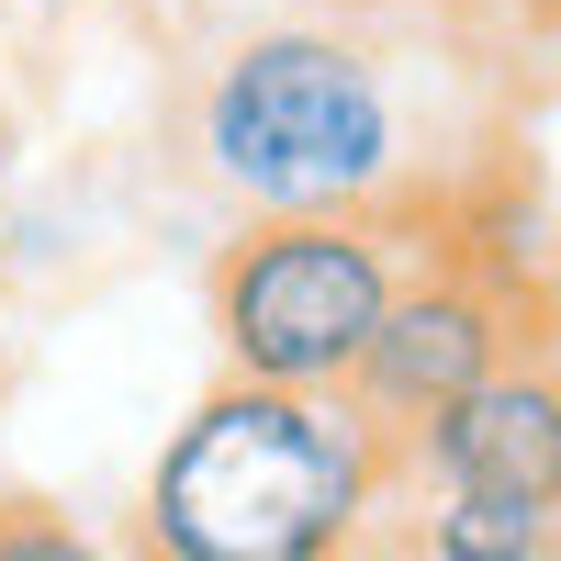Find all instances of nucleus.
Here are the masks:
<instances>
[{
    "label": "nucleus",
    "mask_w": 561,
    "mask_h": 561,
    "mask_svg": "<svg viewBox=\"0 0 561 561\" xmlns=\"http://www.w3.org/2000/svg\"><path fill=\"white\" fill-rule=\"evenodd\" d=\"M0 147H12V124H0Z\"/></svg>",
    "instance_id": "obj_9"
},
{
    "label": "nucleus",
    "mask_w": 561,
    "mask_h": 561,
    "mask_svg": "<svg viewBox=\"0 0 561 561\" xmlns=\"http://www.w3.org/2000/svg\"><path fill=\"white\" fill-rule=\"evenodd\" d=\"M393 280H404L393 214H270L259 237L214 259V348L237 382L348 393Z\"/></svg>",
    "instance_id": "obj_3"
},
{
    "label": "nucleus",
    "mask_w": 561,
    "mask_h": 561,
    "mask_svg": "<svg viewBox=\"0 0 561 561\" xmlns=\"http://www.w3.org/2000/svg\"><path fill=\"white\" fill-rule=\"evenodd\" d=\"M427 561H561V505L449 494L438 517H427Z\"/></svg>",
    "instance_id": "obj_6"
},
{
    "label": "nucleus",
    "mask_w": 561,
    "mask_h": 561,
    "mask_svg": "<svg viewBox=\"0 0 561 561\" xmlns=\"http://www.w3.org/2000/svg\"><path fill=\"white\" fill-rule=\"evenodd\" d=\"M404 449L348 393L237 382L192 404L135 505V561H348Z\"/></svg>",
    "instance_id": "obj_1"
},
{
    "label": "nucleus",
    "mask_w": 561,
    "mask_h": 561,
    "mask_svg": "<svg viewBox=\"0 0 561 561\" xmlns=\"http://www.w3.org/2000/svg\"><path fill=\"white\" fill-rule=\"evenodd\" d=\"M203 158L259 214H382L404 180L393 79L348 34H248L203 90Z\"/></svg>",
    "instance_id": "obj_2"
},
{
    "label": "nucleus",
    "mask_w": 561,
    "mask_h": 561,
    "mask_svg": "<svg viewBox=\"0 0 561 561\" xmlns=\"http://www.w3.org/2000/svg\"><path fill=\"white\" fill-rule=\"evenodd\" d=\"M0 561H102L68 517H45V505H0Z\"/></svg>",
    "instance_id": "obj_7"
},
{
    "label": "nucleus",
    "mask_w": 561,
    "mask_h": 561,
    "mask_svg": "<svg viewBox=\"0 0 561 561\" xmlns=\"http://www.w3.org/2000/svg\"><path fill=\"white\" fill-rule=\"evenodd\" d=\"M404 460L449 494H517L561 505V370L550 359H494L460 404H438L404 438Z\"/></svg>",
    "instance_id": "obj_5"
},
{
    "label": "nucleus",
    "mask_w": 561,
    "mask_h": 561,
    "mask_svg": "<svg viewBox=\"0 0 561 561\" xmlns=\"http://www.w3.org/2000/svg\"><path fill=\"white\" fill-rule=\"evenodd\" d=\"M550 12H561V0H550Z\"/></svg>",
    "instance_id": "obj_10"
},
{
    "label": "nucleus",
    "mask_w": 561,
    "mask_h": 561,
    "mask_svg": "<svg viewBox=\"0 0 561 561\" xmlns=\"http://www.w3.org/2000/svg\"><path fill=\"white\" fill-rule=\"evenodd\" d=\"M438 12H517V0H438Z\"/></svg>",
    "instance_id": "obj_8"
},
{
    "label": "nucleus",
    "mask_w": 561,
    "mask_h": 561,
    "mask_svg": "<svg viewBox=\"0 0 561 561\" xmlns=\"http://www.w3.org/2000/svg\"><path fill=\"white\" fill-rule=\"evenodd\" d=\"M517 337H528V325H517V280H494L472 259L404 270L382 325H370V348H359V370H348V404L404 449L438 404L472 393L494 359H517Z\"/></svg>",
    "instance_id": "obj_4"
}]
</instances>
